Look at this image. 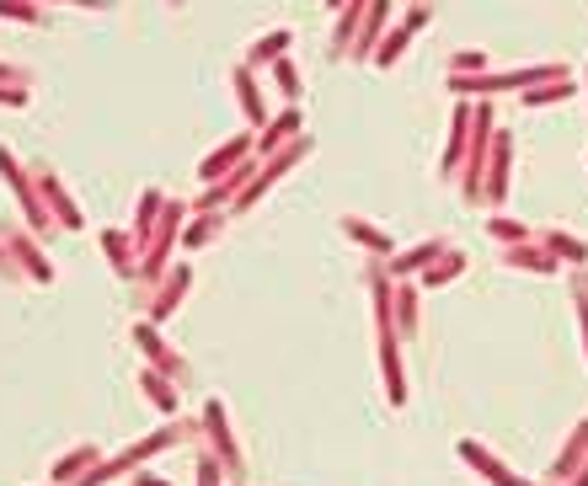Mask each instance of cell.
<instances>
[{
	"label": "cell",
	"instance_id": "7a4b0ae2",
	"mask_svg": "<svg viewBox=\"0 0 588 486\" xmlns=\"http://www.w3.org/2000/svg\"><path fill=\"white\" fill-rule=\"evenodd\" d=\"M246 150H252V134L230 139V145H225L220 155H209V161H204V166H198V177H204V182H209V177H225V171H230V166H236V161H241V155H246Z\"/></svg>",
	"mask_w": 588,
	"mask_h": 486
},
{
	"label": "cell",
	"instance_id": "52a82bcc",
	"mask_svg": "<svg viewBox=\"0 0 588 486\" xmlns=\"http://www.w3.org/2000/svg\"><path fill=\"white\" fill-rule=\"evenodd\" d=\"M0 17H11V22H43V11L33 6V0H0Z\"/></svg>",
	"mask_w": 588,
	"mask_h": 486
},
{
	"label": "cell",
	"instance_id": "ba28073f",
	"mask_svg": "<svg viewBox=\"0 0 588 486\" xmlns=\"http://www.w3.org/2000/svg\"><path fill=\"white\" fill-rule=\"evenodd\" d=\"M284 49H289V33H268L252 49V65H262V59H284Z\"/></svg>",
	"mask_w": 588,
	"mask_h": 486
},
{
	"label": "cell",
	"instance_id": "6da1fadb",
	"mask_svg": "<svg viewBox=\"0 0 588 486\" xmlns=\"http://www.w3.org/2000/svg\"><path fill=\"white\" fill-rule=\"evenodd\" d=\"M0 177H6L11 187H17V198H22V209H27V219H33L38 230H49V209H43V198L33 193V182H27V171L17 166V155H11L6 145H0Z\"/></svg>",
	"mask_w": 588,
	"mask_h": 486
},
{
	"label": "cell",
	"instance_id": "603a6c76",
	"mask_svg": "<svg viewBox=\"0 0 588 486\" xmlns=\"http://www.w3.org/2000/svg\"><path fill=\"white\" fill-rule=\"evenodd\" d=\"M172 6H182V0H172Z\"/></svg>",
	"mask_w": 588,
	"mask_h": 486
},
{
	"label": "cell",
	"instance_id": "277c9868",
	"mask_svg": "<svg viewBox=\"0 0 588 486\" xmlns=\"http://www.w3.org/2000/svg\"><path fill=\"white\" fill-rule=\"evenodd\" d=\"M236 97H241L246 113H252V123H262V97H257V86H252V65L236 70Z\"/></svg>",
	"mask_w": 588,
	"mask_h": 486
},
{
	"label": "cell",
	"instance_id": "8fae6325",
	"mask_svg": "<svg viewBox=\"0 0 588 486\" xmlns=\"http://www.w3.org/2000/svg\"><path fill=\"white\" fill-rule=\"evenodd\" d=\"M102 246H107V257H113V268H118V273L129 268V246H123V235H118V230H107V235H102Z\"/></svg>",
	"mask_w": 588,
	"mask_h": 486
},
{
	"label": "cell",
	"instance_id": "ffe728a7",
	"mask_svg": "<svg viewBox=\"0 0 588 486\" xmlns=\"http://www.w3.org/2000/svg\"><path fill=\"white\" fill-rule=\"evenodd\" d=\"M0 81H6V86H27V70H17V65H0Z\"/></svg>",
	"mask_w": 588,
	"mask_h": 486
},
{
	"label": "cell",
	"instance_id": "d6986e66",
	"mask_svg": "<svg viewBox=\"0 0 588 486\" xmlns=\"http://www.w3.org/2000/svg\"><path fill=\"white\" fill-rule=\"evenodd\" d=\"M508 262H519V268H551V262H546V257H535V252H514Z\"/></svg>",
	"mask_w": 588,
	"mask_h": 486
},
{
	"label": "cell",
	"instance_id": "30bf717a",
	"mask_svg": "<svg viewBox=\"0 0 588 486\" xmlns=\"http://www.w3.org/2000/svg\"><path fill=\"white\" fill-rule=\"evenodd\" d=\"M273 75H278V91H284V97H300V70H294L289 59H273Z\"/></svg>",
	"mask_w": 588,
	"mask_h": 486
},
{
	"label": "cell",
	"instance_id": "7c38bea8",
	"mask_svg": "<svg viewBox=\"0 0 588 486\" xmlns=\"http://www.w3.org/2000/svg\"><path fill=\"white\" fill-rule=\"evenodd\" d=\"M466 123H471V113L460 107V113H455V139H450V166L460 161V150H466Z\"/></svg>",
	"mask_w": 588,
	"mask_h": 486
},
{
	"label": "cell",
	"instance_id": "5bb4252c",
	"mask_svg": "<svg viewBox=\"0 0 588 486\" xmlns=\"http://www.w3.org/2000/svg\"><path fill=\"white\" fill-rule=\"evenodd\" d=\"M294 129H300V113H284V118H278V123H273V134H268V145H284V139H289Z\"/></svg>",
	"mask_w": 588,
	"mask_h": 486
},
{
	"label": "cell",
	"instance_id": "ac0fdd59",
	"mask_svg": "<svg viewBox=\"0 0 588 486\" xmlns=\"http://www.w3.org/2000/svg\"><path fill=\"white\" fill-rule=\"evenodd\" d=\"M492 235H503V241H519L524 230H519V225H508V219H492Z\"/></svg>",
	"mask_w": 588,
	"mask_h": 486
},
{
	"label": "cell",
	"instance_id": "7402d4cb",
	"mask_svg": "<svg viewBox=\"0 0 588 486\" xmlns=\"http://www.w3.org/2000/svg\"><path fill=\"white\" fill-rule=\"evenodd\" d=\"M139 486H161V481H139Z\"/></svg>",
	"mask_w": 588,
	"mask_h": 486
},
{
	"label": "cell",
	"instance_id": "e0dca14e",
	"mask_svg": "<svg viewBox=\"0 0 588 486\" xmlns=\"http://www.w3.org/2000/svg\"><path fill=\"white\" fill-rule=\"evenodd\" d=\"M567 91H572V86H540V91H530V102H535V107H540V102H562Z\"/></svg>",
	"mask_w": 588,
	"mask_h": 486
},
{
	"label": "cell",
	"instance_id": "9a60e30c",
	"mask_svg": "<svg viewBox=\"0 0 588 486\" xmlns=\"http://www.w3.org/2000/svg\"><path fill=\"white\" fill-rule=\"evenodd\" d=\"M551 252H562V257H572V262H583V257H588L583 246L572 241V235H551Z\"/></svg>",
	"mask_w": 588,
	"mask_h": 486
},
{
	"label": "cell",
	"instance_id": "44dd1931",
	"mask_svg": "<svg viewBox=\"0 0 588 486\" xmlns=\"http://www.w3.org/2000/svg\"><path fill=\"white\" fill-rule=\"evenodd\" d=\"M327 6H332V11H337V6H348V0H327Z\"/></svg>",
	"mask_w": 588,
	"mask_h": 486
},
{
	"label": "cell",
	"instance_id": "4fadbf2b",
	"mask_svg": "<svg viewBox=\"0 0 588 486\" xmlns=\"http://www.w3.org/2000/svg\"><path fill=\"white\" fill-rule=\"evenodd\" d=\"M86 465H91V449L70 454V460H59V470H54V476H59V481H75V470H86Z\"/></svg>",
	"mask_w": 588,
	"mask_h": 486
},
{
	"label": "cell",
	"instance_id": "9c48e42d",
	"mask_svg": "<svg viewBox=\"0 0 588 486\" xmlns=\"http://www.w3.org/2000/svg\"><path fill=\"white\" fill-rule=\"evenodd\" d=\"M348 235H359V241H364V246H375L380 257L391 252V235H385V230H369V225H359V219H348Z\"/></svg>",
	"mask_w": 588,
	"mask_h": 486
},
{
	"label": "cell",
	"instance_id": "2e32d148",
	"mask_svg": "<svg viewBox=\"0 0 588 486\" xmlns=\"http://www.w3.org/2000/svg\"><path fill=\"white\" fill-rule=\"evenodd\" d=\"M439 252H444L439 241H433V246H417L412 257H401V262H396V268H417V262H428V257H439Z\"/></svg>",
	"mask_w": 588,
	"mask_h": 486
},
{
	"label": "cell",
	"instance_id": "3957f363",
	"mask_svg": "<svg viewBox=\"0 0 588 486\" xmlns=\"http://www.w3.org/2000/svg\"><path fill=\"white\" fill-rule=\"evenodd\" d=\"M38 187H43V198H49V209L59 214V225H70V230L81 225V214H75V203L65 198V187H59V182H54V177H49V171H43V166H38Z\"/></svg>",
	"mask_w": 588,
	"mask_h": 486
},
{
	"label": "cell",
	"instance_id": "5b68a950",
	"mask_svg": "<svg viewBox=\"0 0 588 486\" xmlns=\"http://www.w3.org/2000/svg\"><path fill=\"white\" fill-rule=\"evenodd\" d=\"M11 252H17V257L27 262V273H38L43 284H49V278H54V268H49V262H43V257H33V241H27V235H11Z\"/></svg>",
	"mask_w": 588,
	"mask_h": 486
},
{
	"label": "cell",
	"instance_id": "8992f818",
	"mask_svg": "<svg viewBox=\"0 0 588 486\" xmlns=\"http://www.w3.org/2000/svg\"><path fill=\"white\" fill-rule=\"evenodd\" d=\"M407 38H412V22H407V27H396V33L385 38V49H375V65H396L401 49H407Z\"/></svg>",
	"mask_w": 588,
	"mask_h": 486
}]
</instances>
